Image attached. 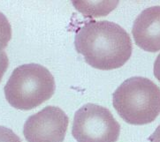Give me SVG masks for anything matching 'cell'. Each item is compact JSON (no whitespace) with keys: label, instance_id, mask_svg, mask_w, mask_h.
<instances>
[{"label":"cell","instance_id":"obj_8","mask_svg":"<svg viewBox=\"0 0 160 142\" xmlns=\"http://www.w3.org/2000/svg\"><path fill=\"white\" fill-rule=\"evenodd\" d=\"M12 38V27L7 18L0 12V52L6 48Z\"/></svg>","mask_w":160,"mask_h":142},{"label":"cell","instance_id":"obj_10","mask_svg":"<svg viewBox=\"0 0 160 142\" xmlns=\"http://www.w3.org/2000/svg\"><path fill=\"white\" fill-rule=\"evenodd\" d=\"M9 66V59L5 51L0 52V82Z\"/></svg>","mask_w":160,"mask_h":142},{"label":"cell","instance_id":"obj_7","mask_svg":"<svg viewBox=\"0 0 160 142\" xmlns=\"http://www.w3.org/2000/svg\"><path fill=\"white\" fill-rule=\"evenodd\" d=\"M73 5L77 8L80 12L85 14H91V17H95V8L99 7L102 9H112L113 10L115 6L118 5V1H112V2H102V3H90V2H85V1H73ZM104 15L102 11L99 9H96V15L97 17H100L99 15Z\"/></svg>","mask_w":160,"mask_h":142},{"label":"cell","instance_id":"obj_11","mask_svg":"<svg viewBox=\"0 0 160 142\" xmlns=\"http://www.w3.org/2000/svg\"><path fill=\"white\" fill-rule=\"evenodd\" d=\"M153 71H154V75H155V77L160 82V54L156 58L155 63H154V69H153Z\"/></svg>","mask_w":160,"mask_h":142},{"label":"cell","instance_id":"obj_5","mask_svg":"<svg viewBox=\"0 0 160 142\" xmlns=\"http://www.w3.org/2000/svg\"><path fill=\"white\" fill-rule=\"evenodd\" d=\"M68 122L60 108L47 106L27 119L23 134L28 142H63Z\"/></svg>","mask_w":160,"mask_h":142},{"label":"cell","instance_id":"obj_6","mask_svg":"<svg viewBox=\"0 0 160 142\" xmlns=\"http://www.w3.org/2000/svg\"><path fill=\"white\" fill-rule=\"evenodd\" d=\"M132 34L136 45L149 52L160 51V6L143 10L135 19Z\"/></svg>","mask_w":160,"mask_h":142},{"label":"cell","instance_id":"obj_4","mask_svg":"<svg viewBox=\"0 0 160 142\" xmlns=\"http://www.w3.org/2000/svg\"><path fill=\"white\" fill-rule=\"evenodd\" d=\"M120 125L108 109L87 103L74 114L72 134L77 142H116Z\"/></svg>","mask_w":160,"mask_h":142},{"label":"cell","instance_id":"obj_12","mask_svg":"<svg viewBox=\"0 0 160 142\" xmlns=\"http://www.w3.org/2000/svg\"><path fill=\"white\" fill-rule=\"evenodd\" d=\"M149 140L150 142H160V125H158L155 132L151 134V136L149 138Z\"/></svg>","mask_w":160,"mask_h":142},{"label":"cell","instance_id":"obj_3","mask_svg":"<svg viewBox=\"0 0 160 142\" xmlns=\"http://www.w3.org/2000/svg\"><path fill=\"white\" fill-rule=\"evenodd\" d=\"M55 89L54 77L47 68L38 64H27L14 69L4 91L11 106L29 110L51 99Z\"/></svg>","mask_w":160,"mask_h":142},{"label":"cell","instance_id":"obj_9","mask_svg":"<svg viewBox=\"0 0 160 142\" xmlns=\"http://www.w3.org/2000/svg\"><path fill=\"white\" fill-rule=\"evenodd\" d=\"M0 142H21V140L11 129L0 125Z\"/></svg>","mask_w":160,"mask_h":142},{"label":"cell","instance_id":"obj_1","mask_svg":"<svg viewBox=\"0 0 160 142\" xmlns=\"http://www.w3.org/2000/svg\"><path fill=\"white\" fill-rule=\"evenodd\" d=\"M74 46L88 65L105 71L124 66L133 51L128 33L108 20L85 23L75 35Z\"/></svg>","mask_w":160,"mask_h":142},{"label":"cell","instance_id":"obj_2","mask_svg":"<svg viewBox=\"0 0 160 142\" xmlns=\"http://www.w3.org/2000/svg\"><path fill=\"white\" fill-rule=\"evenodd\" d=\"M114 109L130 125L153 122L160 114V88L143 77L129 78L112 95Z\"/></svg>","mask_w":160,"mask_h":142}]
</instances>
